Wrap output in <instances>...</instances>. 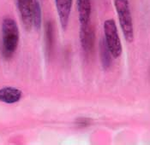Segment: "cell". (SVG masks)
<instances>
[{
  "label": "cell",
  "instance_id": "cell-12",
  "mask_svg": "<svg viewBox=\"0 0 150 145\" xmlns=\"http://www.w3.org/2000/svg\"><path fill=\"white\" fill-rule=\"evenodd\" d=\"M75 124L76 125V127L78 128H84L88 126L91 124V119L87 118V117H80L76 119Z\"/></svg>",
  "mask_w": 150,
  "mask_h": 145
},
{
  "label": "cell",
  "instance_id": "cell-4",
  "mask_svg": "<svg viewBox=\"0 0 150 145\" xmlns=\"http://www.w3.org/2000/svg\"><path fill=\"white\" fill-rule=\"evenodd\" d=\"M17 7L24 27L30 31L33 27V0H17Z\"/></svg>",
  "mask_w": 150,
  "mask_h": 145
},
{
  "label": "cell",
  "instance_id": "cell-8",
  "mask_svg": "<svg viewBox=\"0 0 150 145\" xmlns=\"http://www.w3.org/2000/svg\"><path fill=\"white\" fill-rule=\"evenodd\" d=\"M76 5L81 27L88 25L92 11L91 0H76Z\"/></svg>",
  "mask_w": 150,
  "mask_h": 145
},
{
  "label": "cell",
  "instance_id": "cell-3",
  "mask_svg": "<svg viewBox=\"0 0 150 145\" xmlns=\"http://www.w3.org/2000/svg\"><path fill=\"white\" fill-rule=\"evenodd\" d=\"M104 34L105 42L107 45L112 56L113 58H118L122 54L123 48L114 20L108 19L105 21Z\"/></svg>",
  "mask_w": 150,
  "mask_h": 145
},
{
  "label": "cell",
  "instance_id": "cell-2",
  "mask_svg": "<svg viewBox=\"0 0 150 145\" xmlns=\"http://www.w3.org/2000/svg\"><path fill=\"white\" fill-rule=\"evenodd\" d=\"M114 7L125 40L128 43L133 42L134 26L129 0H114Z\"/></svg>",
  "mask_w": 150,
  "mask_h": 145
},
{
  "label": "cell",
  "instance_id": "cell-9",
  "mask_svg": "<svg viewBox=\"0 0 150 145\" xmlns=\"http://www.w3.org/2000/svg\"><path fill=\"white\" fill-rule=\"evenodd\" d=\"M100 56L102 67L105 70H107L109 67L112 66V54L107 47V45L105 42L104 39H100Z\"/></svg>",
  "mask_w": 150,
  "mask_h": 145
},
{
  "label": "cell",
  "instance_id": "cell-10",
  "mask_svg": "<svg viewBox=\"0 0 150 145\" xmlns=\"http://www.w3.org/2000/svg\"><path fill=\"white\" fill-rule=\"evenodd\" d=\"M42 15H41V8L39 0H33V13H32V19H33V26L35 30L39 31L41 27L42 22Z\"/></svg>",
  "mask_w": 150,
  "mask_h": 145
},
{
  "label": "cell",
  "instance_id": "cell-1",
  "mask_svg": "<svg viewBox=\"0 0 150 145\" xmlns=\"http://www.w3.org/2000/svg\"><path fill=\"white\" fill-rule=\"evenodd\" d=\"M20 39L17 23L10 17H6L2 22V53L5 58L12 57L16 52Z\"/></svg>",
  "mask_w": 150,
  "mask_h": 145
},
{
  "label": "cell",
  "instance_id": "cell-11",
  "mask_svg": "<svg viewBox=\"0 0 150 145\" xmlns=\"http://www.w3.org/2000/svg\"><path fill=\"white\" fill-rule=\"evenodd\" d=\"M45 34H46V51L50 56V54L52 51L53 41H54V32H53V25L52 22H47L45 27Z\"/></svg>",
  "mask_w": 150,
  "mask_h": 145
},
{
  "label": "cell",
  "instance_id": "cell-5",
  "mask_svg": "<svg viewBox=\"0 0 150 145\" xmlns=\"http://www.w3.org/2000/svg\"><path fill=\"white\" fill-rule=\"evenodd\" d=\"M73 0H55L59 22L63 30H66L69 24Z\"/></svg>",
  "mask_w": 150,
  "mask_h": 145
},
{
  "label": "cell",
  "instance_id": "cell-6",
  "mask_svg": "<svg viewBox=\"0 0 150 145\" xmlns=\"http://www.w3.org/2000/svg\"><path fill=\"white\" fill-rule=\"evenodd\" d=\"M94 32L92 27L88 25L80 27V42L82 50L86 53L91 52L94 45Z\"/></svg>",
  "mask_w": 150,
  "mask_h": 145
},
{
  "label": "cell",
  "instance_id": "cell-7",
  "mask_svg": "<svg viewBox=\"0 0 150 145\" xmlns=\"http://www.w3.org/2000/svg\"><path fill=\"white\" fill-rule=\"evenodd\" d=\"M23 97V91L12 86H5L0 89V102L14 104L21 100Z\"/></svg>",
  "mask_w": 150,
  "mask_h": 145
}]
</instances>
